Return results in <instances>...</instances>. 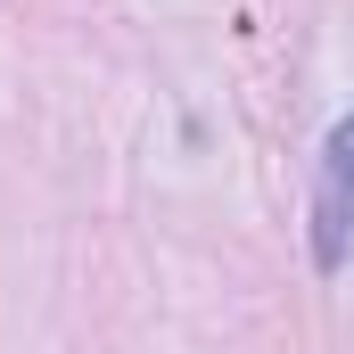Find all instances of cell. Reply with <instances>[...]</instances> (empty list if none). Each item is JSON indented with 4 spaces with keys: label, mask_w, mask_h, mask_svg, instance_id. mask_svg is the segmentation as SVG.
<instances>
[{
    "label": "cell",
    "mask_w": 354,
    "mask_h": 354,
    "mask_svg": "<svg viewBox=\"0 0 354 354\" xmlns=\"http://www.w3.org/2000/svg\"><path fill=\"white\" fill-rule=\"evenodd\" d=\"M354 256V107L330 124L313 165V272H346Z\"/></svg>",
    "instance_id": "obj_1"
}]
</instances>
